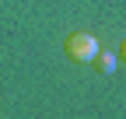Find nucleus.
I'll return each mask as SVG.
<instances>
[{"label": "nucleus", "instance_id": "obj_3", "mask_svg": "<svg viewBox=\"0 0 126 119\" xmlns=\"http://www.w3.org/2000/svg\"><path fill=\"white\" fill-rule=\"evenodd\" d=\"M119 60L126 63V39H123V46H119Z\"/></svg>", "mask_w": 126, "mask_h": 119}, {"label": "nucleus", "instance_id": "obj_2", "mask_svg": "<svg viewBox=\"0 0 126 119\" xmlns=\"http://www.w3.org/2000/svg\"><path fill=\"white\" fill-rule=\"evenodd\" d=\"M91 63H94V70H98V74H112V70H116V53H109V49H98Z\"/></svg>", "mask_w": 126, "mask_h": 119}, {"label": "nucleus", "instance_id": "obj_1", "mask_svg": "<svg viewBox=\"0 0 126 119\" xmlns=\"http://www.w3.org/2000/svg\"><path fill=\"white\" fill-rule=\"evenodd\" d=\"M98 39H94L91 32H70L67 39H63V53H67L70 63H91L94 53H98Z\"/></svg>", "mask_w": 126, "mask_h": 119}]
</instances>
